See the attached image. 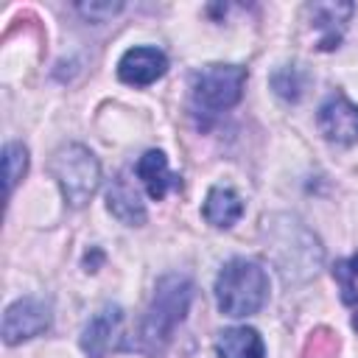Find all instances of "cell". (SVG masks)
<instances>
[{
	"mask_svg": "<svg viewBox=\"0 0 358 358\" xmlns=\"http://www.w3.org/2000/svg\"><path fill=\"white\" fill-rule=\"evenodd\" d=\"M336 350H338V338L333 330L327 327H319L308 336L305 341V350H302V358H336Z\"/></svg>",
	"mask_w": 358,
	"mask_h": 358,
	"instance_id": "cell-16",
	"label": "cell"
},
{
	"mask_svg": "<svg viewBox=\"0 0 358 358\" xmlns=\"http://www.w3.org/2000/svg\"><path fill=\"white\" fill-rule=\"evenodd\" d=\"M48 171L59 182V190L70 207H84L101 185V165L95 154L81 143H67L56 148Z\"/></svg>",
	"mask_w": 358,
	"mask_h": 358,
	"instance_id": "cell-3",
	"label": "cell"
},
{
	"mask_svg": "<svg viewBox=\"0 0 358 358\" xmlns=\"http://www.w3.org/2000/svg\"><path fill=\"white\" fill-rule=\"evenodd\" d=\"M218 358H263L266 347L255 327H227L215 338Z\"/></svg>",
	"mask_w": 358,
	"mask_h": 358,
	"instance_id": "cell-14",
	"label": "cell"
},
{
	"mask_svg": "<svg viewBox=\"0 0 358 358\" xmlns=\"http://www.w3.org/2000/svg\"><path fill=\"white\" fill-rule=\"evenodd\" d=\"M333 277H336L338 285H341V302L350 305V308L355 310V316H352V327L358 330V285H355L358 277H352V271L347 268L344 260H338V263L333 266Z\"/></svg>",
	"mask_w": 358,
	"mask_h": 358,
	"instance_id": "cell-17",
	"label": "cell"
},
{
	"mask_svg": "<svg viewBox=\"0 0 358 358\" xmlns=\"http://www.w3.org/2000/svg\"><path fill=\"white\" fill-rule=\"evenodd\" d=\"M204 221L213 224L215 229H229L241 215H243V201L232 187H210L207 199H204Z\"/></svg>",
	"mask_w": 358,
	"mask_h": 358,
	"instance_id": "cell-13",
	"label": "cell"
},
{
	"mask_svg": "<svg viewBox=\"0 0 358 358\" xmlns=\"http://www.w3.org/2000/svg\"><path fill=\"white\" fill-rule=\"evenodd\" d=\"M246 84V67L238 64H207L193 76V98L210 112L229 109L241 101Z\"/></svg>",
	"mask_w": 358,
	"mask_h": 358,
	"instance_id": "cell-4",
	"label": "cell"
},
{
	"mask_svg": "<svg viewBox=\"0 0 358 358\" xmlns=\"http://www.w3.org/2000/svg\"><path fill=\"white\" fill-rule=\"evenodd\" d=\"M120 8H123V3H81V6H78V11H81L87 20H92V22H103L106 17L117 14Z\"/></svg>",
	"mask_w": 358,
	"mask_h": 358,
	"instance_id": "cell-19",
	"label": "cell"
},
{
	"mask_svg": "<svg viewBox=\"0 0 358 358\" xmlns=\"http://www.w3.org/2000/svg\"><path fill=\"white\" fill-rule=\"evenodd\" d=\"M302 224L294 221V218H285V227H271V257L274 263L280 266V271L285 277H296V271H302L305 277L308 274H316V266L322 263V246L316 238H310L308 243H296V238L302 235Z\"/></svg>",
	"mask_w": 358,
	"mask_h": 358,
	"instance_id": "cell-5",
	"label": "cell"
},
{
	"mask_svg": "<svg viewBox=\"0 0 358 358\" xmlns=\"http://www.w3.org/2000/svg\"><path fill=\"white\" fill-rule=\"evenodd\" d=\"M123 322V310L117 305H106L101 308L81 330V347L90 358H103L115 341V333Z\"/></svg>",
	"mask_w": 358,
	"mask_h": 358,
	"instance_id": "cell-9",
	"label": "cell"
},
{
	"mask_svg": "<svg viewBox=\"0 0 358 358\" xmlns=\"http://www.w3.org/2000/svg\"><path fill=\"white\" fill-rule=\"evenodd\" d=\"M50 327V308L42 299L25 296L6 308L3 313V341L20 344L25 338H34Z\"/></svg>",
	"mask_w": 358,
	"mask_h": 358,
	"instance_id": "cell-6",
	"label": "cell"
},
{
	"mask_svg": "<svg viewBox=\"0 0 358 358\" xmlns=\"http://www.w3.org/2000/svg\"><path fill=\"white\" fill-rule=\"evenodd\" d=\"M268 299V274L260 263L235 257L215 277V302L227 316H252Z\"/></svg>",
	"mask_w": 358,
	"mask_h": 358,
	"instance_id": "cell-1",
	"label": "cell"
},
{
	"mask_svg": "<svg viewBox=\"0 0 358 358\" xmlns=\"http://www.w3.org/2000/svg\"><path fill=\"white\" fill-rule=\"evenodd\" d=\"M193 302V282L182 274H168L157 282L151 305L143 316L140 336L151 347H162L171 341L176 324L187 316V308Z\"/></svg>",
	"mask_w": 358,
	"mask_h": 358,
	"instance_id": "cell-2",
	"label": "cell"
},
{
	"mask_svg": "<svg viewBox=\"0 0 358 358\" xmlns=\"http://www.w3.org/2000/svg\"><path fill=\"white\" fill-rule=\"evenodd\" d=\"M137 176H140V182L145 185V190H148V196L154 199V201H159V199H165V193L171 190V187H182V179L176 176V173H171V168H168V159H165V154L162 151H145L140 159H137Z\"/></svg>",
	"mask_w": 358,
	"mask_h": 358,
	"instance_id": "cell-11",
	"label": "cell"
},
{
	"mask_svg": "<svg viewBox=\"0 0 358 358\" xmlns=\"http://www.w3.org/2000/svg\"><path fill=\"white\" fill-rule=\"evenodd\" d=\"M271 87L280 98L285 101H296L302 95V78H299V70L296 67H280L274 76H271Z\"/></svg>",
	"mask_w": 358,
	"mask_h": 358,
	"instance_id": "cell-18",
	"label": "cell"
},
{
	"mask_svg": "<svg viewBox=\"0 0 358 358\" xmlns=\"http://www.w3.org/2000/svg\"><path fill=\"white\" fill-rule=\"evenodd\" d=\"M310 11V22L313 28L319 31V39H316V48L319 50H333L338 48L341 42V31L347 25V20L352 17V3H313L308 6Z\"/></svg>",
	"mask_w": 358,
	"mask_h": 358,
	"instance_id": "cell-10",
	"label": "cell"
},
{
	"mask_svg": "<svg viewBox=\"0 0 358 358\" xmlns=\"http://www.w3.org/2000/svg\"><path fill=\"white\" fill-rule=\"evenodd\" d=\"M106 207H109V213H112L117 221H123V224H129V227H140V224L145 221V207H143V201H140L134 185H131L123 173H117V176L112 179V185H109V190H106Z\"/></svg>",
	"mask_w": 358,
	"mask_h": 358,
	"instance_id": "cell-12",
	"label": "cell"
},
{
	"mask_svg": "<svg viewBox=\"0 0 358 358\" xmlns=\"http://www.w3.org/2000/svg\"><path fill=\"white\" fill-rule=\"evenodd\" d=\"M165 70H168L165 53L159 48H148V45L129 48L117 62V78L131 87H148L157 78H162Z\"/></svg>",
	"mask_w": 358,
	"mask_h": 358,
	"instance_id": "cell-8",
	"label": "cell"
},
{
	"mask_svg": "<svg viewBox=\"0 0 358 358\" xmlns=\"http://www.w3.org/2000/svg\"><path fill=\"white\" fill-rule=\"evenodd\" d=\"M316 123H319V131L330 143H338V145L358 143V106L350 98H344L341 92L338 95H330L319 106Z\"/></svg>",
	"mask_w": 358,
	"mask_h": 358,
	"instance_id": "cell-7",
	"label": "cell"
},
{
	"mask_svg": "<svg viewBox=\"0 0 358 358\" xmlns=\"http://www.w3.org/2000/svg\"><path fill=\"white\" fill-rule=\"evenodd\" d=\"M3 171H6V193L11 196V190L20 185V179L28 171V148L22 143H6L3 148Z\"/></svg>",
	"mask_w": 358,
	"mask_h": 358,
	"instance_id": "cell-15",
	"label": "cell"
}]
</instances>
